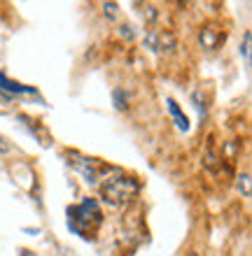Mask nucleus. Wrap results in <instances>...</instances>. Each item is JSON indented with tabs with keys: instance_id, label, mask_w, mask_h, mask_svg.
I'll use <instances>...</instances> for the list:
<instances>
[{
	"instance_id": "1",
	"label": "nucleus",
	"mask_w": 252,
	"mask_h": 256,
	"mask_svg": "<svg viewBox=\"0 0 252 256\" xmlns=\"http://www.w3.org/2000/svg\"><path fill=\"white\" fill-rule=\"evenodd\" d=\"M70 219H68V226L73 233L77 236H82L84 240H91L98 228V224H101L103 214H101V208H98V202L94 198H87L82 205H77V208H70Z\"/></svg>"
},
{
	"instance_id": "2",
	"label": "nucleus",
	"mask_w": 252,
	"mask_h": 256,
	"mask_svg": "<svg viewBox=\"0 0 252 256\" xmlns=\"http://www.w3.org/2000/svg\"><path fill=\"white\" fill-rule=\"evenodd\" d=\"M138 194V182L131 180V177H112L101 186V196L103 200L115 205V208H122L126 202H131Z\"/></svg>"
},
{
	"instance_id": "3",
	"label": "nucleus",
	"mask_w": 252,
	"mask_h": 256,
	"mask_svg": "<svg viewBox=\"0 0 252 256\" xmlns=\"http://www.w3.org/2000/svg\"><path fill=\"white\" fill-rule=\"evenodd\" d=\"M70 166L77 170V172H82V177H84V182H89V184H96L98 182V175H96V170H94V166H91V161L89 158H80V156H70Z\"/></svg>"
},
{
	"instance_id": "4",
	"label": "nucleus",
	"mask_w": 252,
	"mask_h": 256,
	"mask_svg": "<svg viewBox=\"0 0 252 256\" xmlns=\"http://www.w3.org/2000/svg\"><path fill=\"white\" fill-rule=\"evenodd\" d=\"M0 88H5V91H10V94H17V96H24V94H35L33 86H24V84H19V82H12L7 74H0Z\"/></svg>"
},
{
	"instance_id": "5",
	"label": "nucleus",
	"mask_w": 252,
	"mask_h": 256,
	"mask_svg": "<svg viewBox=\"0 0 252 256\" xmlns=\"http://www.w3.org/2000/svg\"><path fill=\"white\" fill-rule=\"evenodd\" d=\"M166 102H168V112H170V116L175 119L177 128H180V130H189V119H187V116L182 114V110L177 108V102L173 100V98H168Z\"/></svg>"
},
{
	"instance_id": "6",
	"label": "nucleus",
	"mask_w": 252,
	"mask_h": 256,
	"mask_svg": "<svg viewBox=\"0 0 252 256\" xmlns=\"http://www.w3.org/2000/svg\"><path fill=\"white\" fill-rule=\"evenodd\" d=\"M224 35L219 33V30H212V28H205L203 33H201V44H203L205 49H215L219 44V40H222Z\"/></svg>"
},
{
	"instance_id": "7",
	"label": "nucleus",
	"mask_w": 252,
	"mask_h": 256,
	"mask_svg": "<svg viewBox=\"0 0 252 256\" xmlns=\"http://www.w3.org/2000/svg\"><path fill=\"white\" fill-rule=\"evenodd\" d=\"M238 191H243V196L250 198V175L238 177Z\"/></svg>"
},
{
	"instance_id": "8",
	"label": "nucleus",
	"mask_w": 252,
	"mask_h": 256,
	"mask_svg": "<svg viewBox=\"0 0 252 256\" xmlns=\"http://www.w3.org/2000/svg\"><path fill=\"white\" fill-rule=\"evenodd\" d=\"M112 98H115V102H117V110H126V96H124L122 88H117L115 94H112Z\"/></svg>"
},
{
	"instance_id": "9",
	"label": "nucleus",
	"mask_w": 252,
	"mask_h": 256,
	"mask_svg": "<svg viewBox=\"0 0 252 256\" xmlns=\"http://www.w3.org/2000/svg\"><path fill=\"white\" fill-rule=\"evenodd\" d=\"M240 52H243L245 58H250V33H245V38H243V49Z\"/></svg>"
},
{
	"instance_id": "10",
	"label": "nucleus",
	"mask_w": 252,
	"mask_h": 256,
	"mask_svg": "<svg viewBox=\"0 0 252 256\" xmlns=\"http://www.w3.org/2000/svg\"><path fill=\"white\" fill-rule=\"evenodd\" d=\"M105 16H108V19H115V16H117V7L115 5H105Z\"/></svg>"
},
{
	"instance_id": "11",
	"label": "nucleus",
	"mask_w": 252,
	"mask_h": 256,
	"mask_svg": "<svg viewBox=\"0 0 252 256\" xmlns=\"http://www.w3.org/2000/svg\"><path fill=\"white\" fill-rule=\"evenodd\" d=\"M3 142H5V140L0 138V152H10V144H3Z\"/></svg>"
}]
</instances>
